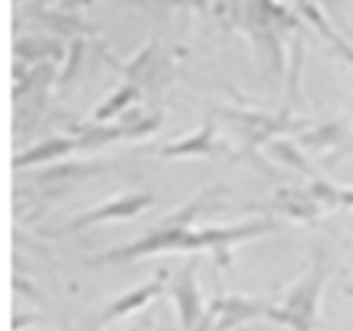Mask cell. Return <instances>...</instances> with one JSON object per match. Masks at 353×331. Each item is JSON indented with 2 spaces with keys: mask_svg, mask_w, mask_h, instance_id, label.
Segmentation results:
<instances>
[{
  "mask_svg": "<svg viewBox=\"0 0 353 331\" xmlns=\"http://www.w3.org/2000/svg\"><path fill=\"white\" fill-rule=\"evenodd\" d=\"M187 220H190V212L181 220L179 217L167 220L164 225L148 231L142 239L103 254L101 262H131V259H142V257L161 254V251H201V248L212 251L220 262H228V248L231 245H236L242 239H250V237H259V234L270 231L276 225L270 220H256V223H242V225H228V228L192 231L187 225Z\"/></svg>",
  "mask_w": 353,
  "mask_h": 331,
  "instance_id": "6da1fadb",
  "label": "cell"
},
{
  "mask_svg": "<svg viewBox=\"0 0 353 331\" xmlns=\"http://www.w3.org/2000/svg\"><path fill=\"white\" fill-rule=\"evenodd\" d=\"M325 276H328V268H325V259L320 254L317 262L312 265V270L290 290V295L279 306H264V314L281 325H287V328H292V331H314Z\"/></svg>",
  "mask_w": 353,
  "mask_h": 331,
  "instance_id": "7a4b0ae2",
  "label": "cell"
},
{
  "mask_svg": "<svg viewBox=\"0 0 353 331\" xmlns=\"http://www.w3.org/2000/svg\"><path fill=\"white\" fill-rule=\"evenodd\" d=\"M150 203H153V198H150V195H142V192L120 195V198H114V201H109V203H103V206H98V209H92V212L81 214L70 228L78 231V228L95 225V223H106V220H131V217H137L139 212H145Z\"/></svg>",
  "mask_w": 353,
  "mask_h": 331,
  "instance_id": "3957f363",
  "label": "cell"
},
{
  "mask_svg": "<svg viewBox=\"0 0 353 331\" xmlns=\"http://www.w3.org/2000/svg\"><path fill=\"white\" fill-rule=\"evenodd\" d=\"M248 23L256 34L276 39L281 28L295 26V17L279 0H248Z\"/></svg>",
  "mask_w": 353,
  "mask_h": 331,
  "instance_id": "277c9868",
  "label": "cell"
},
{
  "mask_svg": "<svg viewBox=\"0 0 353 331\" xmlns=\"http://www.w3.org/2000/svg\"><path fill=\"white\" fill-rule=\"evenodd\" d=\"M172 298H175V306H179V314H181V328L192 331V325L201 317V292L195 287V268L192 265H187L179 276H175Z\"/></svg>",
  "mask_w": 353,
  "mask_h": 331,
  "instance_id": "5b68a950",
  "label": "cell"
},
{
  "mask_svg": "<svg viewBox=\"0 0 353 331\" xmlns=\"http://www.w3.org/2000/svg\"><path fill=\"white\" fill-rule=\"evenodd\" d=\"M75 148V142H70V139H48V142H42V145H37V148H31L28 153H23V156H17L14 159V168H23V164H37V161H48V159H59V156H64V153H70Z\"/></svg>",
  "mask_w": 353,
  "mask_h": 331,
  "instance_id": "8992f818",
  "label": "cell"
},
{
  "mask_svg": "<svg viewBox=\"0 0 353 331\" xmlns=\"http://www.w3.org/2000/svg\"><path fill=\"white\" fill-rule=\"evenodd\" d=\"M159 290H161V284L159 281H150V284H145V287H139L137 292H128V295H123L114 306H109V317H120V314H128L131 309H139L142 303H148L150 298H156L159 295Z\"/></svg>",
  "mask_w": 353,
  "mask_h": 331,
  "instance_id": "52a82bcc",
  "label": "cell"
},
{
  "mask_svg": "<svg viewBox=\"0 0 353 331\" xmlns=\"http://www.w3.org/2000/svg\"><path fill=\"white\" fill-rule=\"evenodd\" d=\"M214 150V142H212V126L206 123L195 137L184 139V142H175L170 145L164 153L167 156H190V153H212Z\"/></svg>",
  "mask_w": 353,
  "mask_h": 331,
  "instance_id": "ba28073f",
  "label": "cell"
},
{
  "mask_svg": "<svg viewBox=\"0 0 353 331\" xmlns=\"http://www.w3.org/2000/svg\"><path fill=\"white\" fill-rule=\"evenodd\" d=\"M292 6H295V12H298L301 17H306L312 26H317V28H320L331 42H336V45H342V48H345V42L334 34V28H331V26H328V20L323 17V12L314 6V0H292Z\"/></svg>",
  "mask_w": 353,
  "mask_h": 331,
  "instance_id": "9c48e42d",
  "label": "cell"
},
{
  "mask_svg": "<svg viewBox=\"0 0 353 331\" xmlns=\"http://www.w3.org/2000/svg\"><path fill=\"white\" fill-rule=\"evenodd\" d=\"M134 98H137V90H131V87H123V90H117V92H114V98H109V103H103V106L98 109L95 120H98V123L109 120L112 114H117L120 109H125V106H128Z\"/></svg>",
  "mask_w": 353,
  "mask_h": 331,
  "instance_id": "30bf717a",
  "label": "cell"
},
{
  "mask_svg": "<svg viewBox=\"0 0 353 331\" xmlns=\"http://www.w3.org/2000/svg\"><path fill=\"white\" fill-rule=\"evenodd\" d=\"M64 3H70V6H78V3H83V0H64Z\"/></svg>",
  "mask_w": 353,
  "mask_h": 331,
  "instance_id": "8fae6325",
  "label": "cell"
}]
</instances>
